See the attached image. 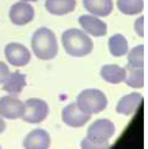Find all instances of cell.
I'll list each match as a JSON object with an SVG mask.
<instances>
[{"instance_id": "1", "label": "cell", "mask_w": 148, "mask_h": 149, "mask_svg": "<svg viewBox=\"0 0 148 149\" xmlns=\"http://www.w3.org/2000/svg\"><path fill=\"white\" fill-rule=\"evenodd\" d=\"M61 43L65 52L72 57H84L93 52V41L83 30L68 29L62 33Z\"/></svg>"}, {"instance_id": "2", "label": "cell", "mask_w": 148, "mask_h": 149, "mask_svg": "<svg viewBox=\"0 0 148 149\" xmlns=\"http://www.w3.org/2000/svg\"><path fill=\"white\" fill-rule=\"evenodd\" d=\"M31 49L37 58L52 60L57 56L59 45L55 33L48 27H41L35 30L31 37Z\"/></svg>"}, {"instance_id": "3", "label": "cell", "mask_w": 148, "mask_h": 149, "mask_svg": "<svg viewBox=\"0 0 148 149\" xmlns=\"http://www.w3.org/2000/svg\"><path fill=\"white\" fill-rule=\"evenodd\" d=\"M76 104L83 113L93 115V114L101 113L107 107V98L102 91L88 88L78 95Z\"/></svg>"}, {"instance_id": "4", "label": "cell", "mask_w": 148, "mask_h": 149, "mask_svg": "<svg viewBox=\"0 0 148 149\" xmlns=\"http://www.w3.org/2000/svg\"><path fill=\"white\" fill-rule=\"evenodd\" d=\"M49 114V106L42 99H27L23 103V118L25 122L27 123H39L45 121V118Z\"/></svg>"}, {"instance_id": "5", "label": "cell", "mask_w": 148, "mask_h": 149, "mask_svg": "<svg viewBox=\"0 0 148 149\" xmlns=\"http://www.w3.org/2000/svg\"><path fill=\"white\" fill-rule=\"evenodd\" d=\"M4 56L12 67H25L30 63L31 53L22 43L11 42L4 47Z\"/></svg>"}, {"instance_id": "6", "label": "cell", "mask_w": 148, "mask_h": 149, "mask_svg": "<svg viewBox=\"0 0 148 149\" xmlns=\"http://www.w3.org/2000/svg\"><path fill=\"white\" fill-rule=\"evenodd\" d=\"M23 114V102L15 95L0 98V117L6 119H18Z\"/></svg>"}, {"instance_id": "7", "label": "cell", "mask_w": 148, "mask_h": 149, "mask_svg": "<svg viewBox=\"0 0 148 149\" xmlns=\"http://www.w3.org/2000/svg\"><path fill=\"white\" fill-rule=\"evenodd\" d=\"M10 19L16 26H25L34 19V8L27 1H18L10 8Z\"/></svg>"}, {"instance_id": "8", "label": "cell", "mask_w": 148, "mask_h": 149, "mask_svg": "<svg viewBox=\"0 0 148 149\" xmlns=\"http://www.w3.org/2000/svg\"><path fill=\"white\" fill-rule=\"evenodd\" d=\"M79 24L87 36L103 37L107 33V24L102 22L98 16H94L91 14H84L79 16Z\"/></svg>"}, {"instance_id": "9", "label": "cell", "mask_w": 148, "mask_h": 149, "mask_svg": "<svg viewBox=\"0 0 148 149\" xmlns=\"http://www.w3.org/2000/svg\"><path fill=\"white\" fill-rule=\"evenodd\" d=\"M116 133V126L109 119H98L90 125L87 130V136L95 140H102V141H109L110 138Z\"/></svg>"}, {"instance_id": "10", "label": "cell", "mask_w": 148, "mask_h": 149, "mask_svg": "<svg viewBox=\"0 0 148 149\" xmlns=\"http://www.w3.org/2000/svg\"><path fill=\"white\" fill-rule=\"evenodd\" d=\"M91 115L83 113L76 103H71L62 110V121L71 127H82L90 121Z\"/></svg>"}, {"instance_id": "11", "label": "cell", "mask_w": 148, "mask_h": 149, "mask_svg": "<svg viewBox=\"0 0 148 149\" xmlns=\"http://www.w3.org/2000/svg\"><path fill=\"white\" fill-rule=\"evenodd\" d=\"M25 149H49L51 146V136L46 130L34 129L25 137Z\"/></svg>"}, {"instance_id": "12", "label": "cell", "mask_w": 148, "mask_h": 149, "mask_svg": "<svg viewBox=\"0 0 148 149\" xmlns=\"http://www.w3.org/2000/svg\"><path fill=\"white\" fill-rule=\"evenodd\" d=\"M83 7L91 15L98 18L109 16L113 11V0H83Z\"/></svg>"}, {"instance_id": "13", "label": "cell", "mask_w": 148, "mask_h": 149, "mask_svg": "<svg viewBox=\"0 0 148 149\" xmlns=\"http://www.w3.org/2000/svg\"><path fill=\"white\" fill-rule=\"evenodd\" d=\"M141 102H143V96L140 94H137V92L128 94L120 99V102L116 107V111L122 115H132L137 110V107L141 104Z\"/></svg>"}, {"instance_id": "14", "label": "cell", "mask_w": 148, "mask_h": 149, "mask_svg": "<svg viewBox=\"0 0 148 149\" xmlns=\"http://www.w3.org/2000/svg\"><path fill=\"white\" fill-rule=\"evenodd\" d=\"M26 87V76L22 72H10L7 79L3 81V90L11 95L20 94Z\"/></svg>"}, {"instance_id": "15", "label": "cell", "mask_w": 148, "mask_h": 149, "mask_svg": "<svg viewBox=\"0 0 148 149\" xmlns=\"http://www.w3.org/2000/svg\"><path fill=\"white\" fill-rule=\"evenodd\" d=\"M45 8L52 15H67L76 8V0H45Z\"/></svg>"}, {"instance_id": "16", "label": "cell", "mask_w": 148, "mask_h": 149, "mask_svg": "<svg viewBox=\"0 0 148 149\" xmlns=\"http://www.w3.org/2000/svg\"><path fill=\"white\" fill-rule=\"evenodd\" d=\"M101 77L110 84H120L124 81L125 68L116 65V64H107L101 68Z\"/></svg>"}, {"instance_id": "17", "label": "cell", "mask_w": 148, "mask_h": 149, "mask_svg": "<svg viewBox=\"0 0 148 149\" xmlns=\"http://www.w3.org/2000/svg\"><path fill=\"white\" fill-rule=\"evenodd\" d=\"M124 81L132 88H143L144 87V68H135L126 65Z\"/></svg>"}, {"instance_id": "18", "label": "cell", "mask_w": 148, "mask_h": 149, "mask_svg": "<svg viewBox=\"0 0 148 149\" xmlns=\"http://www.w3.org/2000/svg\"><path fill=\"white\" fill-rule=\"evenodd\" d=\"M109 50L113 57H122L128 53V41L122 34H114L109 38Z\"/></svg>"}, {"instance_id": "19", "label": "cell", "mask_w": 148, "mask_h": 149, "mask_svg": "<svg viewBox=\"0 0 148 149\" xmlns=\"http://www.w3.org/2000/svg\"><path fill=\"white\" fill-rule=\"evenodd\" d=\"M117 7L125 15H137L144 10L143 0H117Z\"/></svg>"}, {"instance_id": "20", "label": "cell", "mask_w": 148, "mask_h": 149, "mask_svg": "<svg viewBox=\"0 0 148 149\" xmlns=\"http://www.w3.org/2000/svg\"><path fill=\"white\" fill-rule=\"evenodd\" d=\"M128 52V65L135 68H144V45H137Z\"/></svg>"}, {"instance_id": "21", "label": "cell", "mask_w": 148, "mask_h": 149, "mask_svg": "<svg viewBox=\"0 0 148 149\" xmlns=\"http://www.w3.org/2000/svg\"><path fill=\"white\" fill-rule=\"evenodd\" d=\"M80 149H110V144L109 141L95 140V138H91L87 136L80 142Z\"/></svg>"}, {"instance_id": "22", "label": "cell", "mask_w": 148, "mask_h": 149, "mask_svg": "<svg viewBox=\"0 0 148 149\" xmlns=\"http://www.w3.org/2000/svg\"><path fill=\"white\" fill-rule=\"evenodd\" d=\"M135 31L139 37H144V16L140 15L135 22Z\"/></svg>"}, {"instance_id": "23", "label": "cell", "mask_w": 148, "mask_h": 149, "mask_svg": "<svg viewBox=\"0 0 148 149\" xmlns=\"http://www.w3.org/2000/svg\"><path fill=\"white\" fill-rule=\"evenodd\" d=\"M10 74V68L7 67V64L0 61V84H3V81L7 79V76Z\"/></svg>"}, {"instance_id": "24", "label": "cell", "mask_w": 148, "mask_h": 149, "mask_svg": "<svg viewBox=\"0 0 148 149\" xmlns=\"http://www.w3.org/2000/svg\"><path fill=\"white\" fill-rule=\"evenodd\" d=\"M4 130H6V122L3 121V118L0 117V134L3 133Z\"/></svg>"}, {"instance_id": "25", "label": "cell", "mask_w": 148, "mask_h": 149, "mask_svg": "<svg viewBox=\"0 0 148 149\" xmlns=\"http://www.w3.org/2000/svg\"><path fill=\"white\" fill-rule=\"evenodd\" d=\"M20 1H27L29 3V1H37V0H20Z\"/></svg>"}, {"instance_id": "26", "label": "cell", "mask_w": 148, "mask_h": 149, "mask_svg": "<svg viewBox=\"0 0 148 149\" xmlns=\"http://www.w3.org/2000/svg\"><path fill=\"white\" fill-rule=\"evenodd\" d=\"M0 149H1V148H0Z\"/></svg>"}]
</instances>
